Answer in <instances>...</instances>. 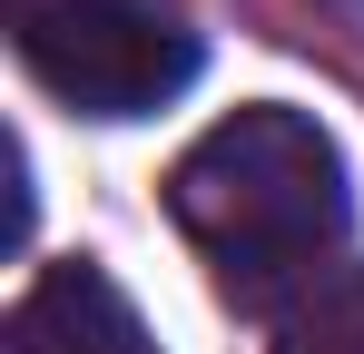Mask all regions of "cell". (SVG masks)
<instances>
[{"label":"cell","instance_id":"6da1fadb","mask_svg":"<svg viewBox=\"0 0 364 354\" xmlns=\"http://www.w3.org/2000/svg\"><path fill=\"white\" fill-rule=\"evenodd\" d=\"M168 217L227 305L286 315L305 286L335 276V246L355 227L345 148L286 99H246L168 168Z\"/></svg>","mask_w":364,"mask_h":354},{"label":"cell","instance_id":"7a4b0ae2","mask_svg":"<svg viewBox=\"0 0 364 354\" xmlns=\"http://www.w3.org/2000/svg\"><path fill=\"white\" fill-rule=\"evenodd\" d=\"M20 59L79 118H148L197 79V30H178L148 0H30Z\"/></svg>","mask_w":364,"mask_h":354},{"label":"cell","instance_id":"3957f363","mask_svg":"<svg viewBox=\"0 0 364 354\" xmlns=\"http://www.w3.org/2000/svg\"><path fill=\"white\" fill-rule=\"evenodd\" d=\"M10 354H158V335L138 325V305H128L89 256H69V266H40L20 305H10Z\"/></svg>","mask_w":364,"mask_h":354},{"label":"cell","instance_id":"277c9868","mask_svg":"<svg viewBox=\"0 0 364 354\" xmlns=\"http://www.w3.org/2000/svg\"><path fill=\"white\" fill-rule=\"evenodd\" d=\"M266 354H364V266H335L325 286H305L276 315Z\"/></svg>","mask_w":364,"mask_h":354},{"label":"cell","instance_id":"5b68a950","mask_svg":"<svg viewBox=\"0 0 364 354\" xmlns=\"http://www.w3.org/2000/svg\"><path fill=\"white\" fill-rule=\"evenodd\" d=\"M315 10H335V20H355V30H364V0H315Z\"/></svg>","mask_w":364,"mask_h":354}]
</instances>
